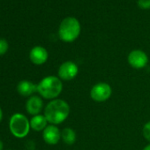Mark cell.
Listing matches in <instances>:
<instances>
[{"label": "cell", "instance_id": "obj_1", "mask_svg": "<svg viewBox=\"0 0 150 150\" xmlns=\"http://www.w3.org/2000/svg\"><path fill=\"white\" fill-rule=\"evenodd\" d=\"M70 114V106L64 100H51L44 108V116L50 125L62 124Z\"/></svg>", "mask_w": 150, "mask_h": 150}, {"label": "cell", "instance_id": "obj_2", "mask_svg": "<svg viewBox=\"0 0 150 150\" xmlns=\"http://www.w3.org/2000/svg\"><path fill=\"white\" fill-rule=\"evenodd\" d=\"M63 90L62 81L53 75L44 77L37 84V92L39 95L48 100H54L61 94Z\"/></svg>", "mask_w": 150, "mask_h": 150}, {"label": "cell", "instance_id": "obj_3", "mask_svg": "<svg viewBox=\"0 0 150 150\" xmlns=\"http://www.w3.org/2000/svg\"><path fill=\"white\" fill-rule=\"evenodd\" d=\"M81 23L74 17H67L62 21L58 28L59 38L64 42H72L81 34Z\"/></svg>", "mask_w": 150, "mask_h": 150}, {"label": "cell", "instance_id": "obj_4", "mask_svg": "<svg viewBox=\"0 0 150 150\" xmlns=\"http://www.w3.org/2000/svg\"><path fill=\"white\" fill-rule=\"evenodd\" d=\"M9 129L11 133L18 139L25 138L31 129L30 120L21 113L13 114L9 121Z\"/></svg>", "mask_w": 150, "mask_h": 150}, {"label": "cell", "instance_id": "obj_5", "mask_svg": "<svg viewBox=\"0 0 150 150\" xmlns=\"http://www.w3.org/2000/svg\"><path fill=\"white\" fill-rule=\"evenodd\" d=\"M112 95V88L106 82H98L90 89V97L96 103H104L108 101Z\"/></svg>", "mask_w": 150, "mask_h": 150}, {"label": "cell", "instance_id": "obj_6", "mask_svg": "<svg viewBox=\"0 0 150 150\" xmlns=\"http://www.w3.org/2000/svg\"><path fill=\"white\" fill-rule=\"evenodd\" d=\"M79 73V67L77 64L72 61H66L60 64L57 74L61 81H69L73 80Z\"/></svg>", "mask_w": 150, "mask_h": 150}, {"label": "cell", "instance_id": "obj_7", "mask_svg": "<svg viewBox=\"0 0 150 150\" xmlns=\"http://www.w3.org/2000/svg\"><path fill=\"white\" fill-rule=\"evenodd\" d=\"M127 61L132 68L142 69L146 66L148 63V57L143 50H134L129 53Z\"/></svg>", "mask_w": 150, "mask_h": 150}, {"label": "cell", "instance_id": "obj_8", "mask_svg": "<svg viewBox=\"0 0 150 150\" xmlns=\"http://www.w3.org/2000/svg\"><path fill=\"white\" fill-rule=\"evenodd\" d=\"M42 139L49 145H56L61 139V131L57 126L50 125L42 131Z\"/></svg>", "mask_w": 150, "mask_h": 150}, {"label": "cell", "instance_id": "obj_9", "mask_svg": "<svg viewBox=\"0 0 150 150\" xmlns=\"http://www.w3.org/2000/svg\"><path fill=\"white\" fill-rule=\"evenodd\" d=\"M49 54L45 48L42 46L34 47L29 53L30 61L35 65H42L48 60Z\"/></svg>", "mask_w": 150, "mask_h": 150}, {"label": "cell", "instance_id": "obj_10", "mask_svg": "<svg viewBox=\"0 0 150 150\" xmlns=\"http://www.w3.org/2000/svg\"><path fill=\"white\" fill-rule=\"evenodd\" d=\"M43 109V102L40 96H32L28 98L26 103V110L28 114L36 116L41 113Z\"/></svg>", "mask_w": 150, "mask_h": 150}, {"label": "cell", "instance_id": "obj_11", "mask_svg": "<svg viewBox=\"0 0 150 150\" xmlns=\"http://www.w3.org/2000/svg\"><path fill=\"white\" fill-rule=\"evenodd\" d=\"M17 92L19 95L25 97L32 96L34 93L37 92V85L30 81H21L17 85Z\"/></svg>", "mask_w": 150, "mask_h": 150}, {"label": "cell", "instance_id": "obj_12", "mask_svg": "<svg viewBox=\"0 0 150 150\" xmlns=\"http://www.w3.org/2000/svg\"><path fill=\"white\" fill-rule=\"evenodd\" d=\"M48 120L46 119L44 115H36L33 116L30 119V126L35 132L43 131L48 126Z\"/></svg>", "mask_w": 150, "mask_h": 150}, {"label": "cell", "instance_id": "obj_13", "mask_svg": "<svg viewBox=\"0 0 150 150\" xmlns=\"http://www.w3.org/2000/svg\"><path fill=\"white\" fill-rule=\"evenodd\" d=\"M61 139L66 145H72L77 139V135L72 128L65 127L61 131Z\"/></svg>", "mask_w": 150, "mask_h": 150}, {"label": "cell", "instance_id": "obj_14", "mask_svg": "<svg viewBox=\"0 0 150 150\" xmlns=\"http://www.w3.org/2000/svg\"><path fill=\"white\" fill-rule=\"evenodd\" d=\"M142 135L147 141L150 142V121L146 122L142 128Z\"/></svg>", "mask_w": 150, "mask_h": 150}, {"label": "cell", "instance_id": "obj_15", "mask_svg": "<svg viewBox=\"0 0 150 150\" xmlns=\"http://www.w3.org/2000/svg\"><path fill=\"white\" fill-rule=\"evenodd\" d=\"M8 42L5 39H0V56L6 54L8 50Z\"/></svg>", "mask_w": 150, "mask_h": 150}, {"label": "cell", "instance_id": "obj_16", "mask_svg": "<svg viewBox=\"0 0 150 150\" xmlns=\"http://www.w3.org/2000/svg\"><path fill=\"white\" fill-rule=\"evenodd\" d=\"M138 6L141 9L150 8V0H138Z\"/></svg>", "mask_w": 150, "mask_h": 150}, {"label": "cell", "instance_id": "obj_17", "mask_svg": "<svg viewBox=\"0 0 150 150\" xmlns=\"http://www.w3.org/2000/svg\"><path fill=\"white\" fill-rule=\"evenodd\" d=\"M2 119H3V110L1 108H0V122L2 121Z\"/></svg>", "mask_w": 150, "mask_h": 150}, {"label": "cell", "instance_id": "obj_18", "mask_svg": "<svg viewBox=\"0 0 150 150\" xmlns=\"http://www.w3.org/2000/svg\"><path fill=\"white\" fill-rule=\"evenodd\" d=\"M142 150H150V144H148V145H146Z\"/></svg>", "mask_w": 150, "mask_h": 150}, {"label": "cell", "instance_id": "obj_19", "mask_svg": "<svg viewBox=\"0 0 150 150\" xmlns=\"http://www.w3.org/2000/svg\"><path fill=\"white\" fill-rule=\"evenodd\" d=\"M3 147H4V145H3V142L0 140V150H3Z\"/></svg>", "mask_w": 150, "mask_h": 150}]
</instances>
